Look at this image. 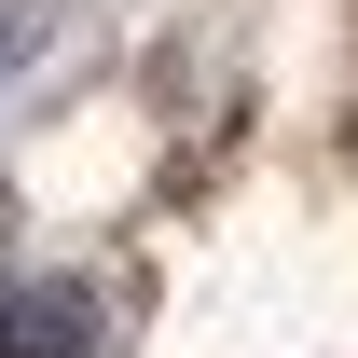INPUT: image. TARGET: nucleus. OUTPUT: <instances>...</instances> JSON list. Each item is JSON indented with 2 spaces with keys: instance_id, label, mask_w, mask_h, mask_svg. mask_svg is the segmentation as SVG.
I'll return each mask as SVG.
<instances>
[{
  "instance_id": "1",
  "label": "nucleus",
  "mask_w": 358,
  "mask_h": 358,
  "mask_svg": "<svg viewBox=\"0 0 358 358\" xmlns=\"http://www.w3.org/2000/svg\"><path fill=\"white\" fill-rule=\"evenodd\" d=\"M0 358H110V317L69 275H0Z\"/></svg>"
},
{
  "instance_id": "2",
  "label": "nucleus",
  "mask_w": 358,
  "mask_h": 358,
  "mask_svg": "<svg viewBox=\"0 0 358 358\" xmlns=\"http://www.w3.org/2000/svg\"><path fill=\"white\" fill-rule=\"evenodd\" d=\"M14 42H28V14H14V0H0V55H14Z\"/></svg>"
}]
</instances>
